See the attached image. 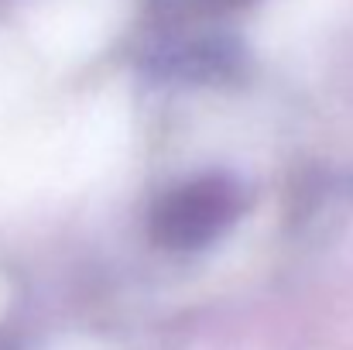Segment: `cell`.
Wrapping results in <instances>:
<instances>
[{"instance_id": "7a4b0ae2", "label": "cell", "mask_w": 353, "mask_h": 350, "mask_svg": "<svg viewBox=\"0 0 353 350\" xmlns=\"http://www.w3.org/2000/svg\"><path fill=\"white\" fill-rule=\"evenodd\" d=\"M182 3L196 14H234V10L250 7L254 0H182Z\"/></svg>"}, {"instance_id": "6da1fadb", "label": "cell", "mask_w": 353, "mask_h": 350, "mask_svg": "<svg viewBox=\"0 0 353 350\" xmlns=\"http://www.w3.org/2000/svg\"><path fill=\"white\" fill-rule=\"evenodd\" d=\"M247 193L234 175H199L165 193L151 213V237L165 251H199L234 227Z\"/></svg>"}]
</instances>
